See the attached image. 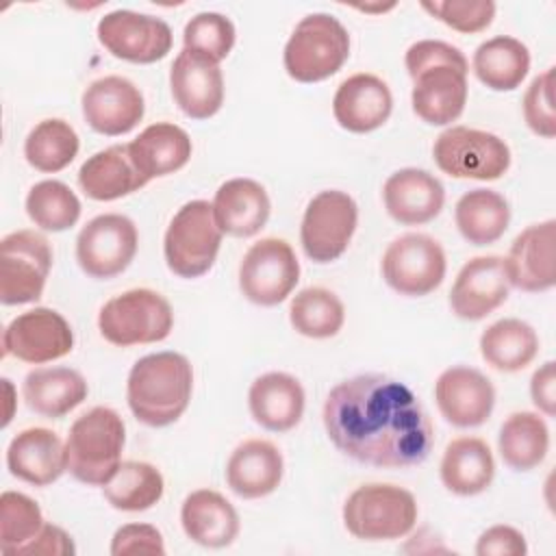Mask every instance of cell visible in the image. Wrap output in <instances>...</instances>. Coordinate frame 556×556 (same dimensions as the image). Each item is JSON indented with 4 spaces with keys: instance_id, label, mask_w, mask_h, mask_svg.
<instances>
[{
    "instance_id": "11",
    "label": "cell",
    "mask_w": 556,
    "mask_h": 556,
    "mask_svg": "<svg viewBox=\"0 0 556 556\" xmlns=\"http://www.w3.org/2000/svg\"><path fill=\"white\" fill-rule=\"evenodd\" d=\"M380 269L395 293L424 298L443 282L447 258L441 243L430 235L406 232L387 245Z\"/></svg>"
},
{
    "instance_id": "34",
    "label": "cell",
    "mask_w": 556,
    "mask_h": 556,
    "mask_svg": "<svg viewBox=\"0 0 556 556\" xmlns=\"http://www.w3.org/2000/svg\"><path fill=\"white\" fill-rule=\"evenodd\" d=\"M480 354L495 371L515 374L536 358L539 334L528 321L504 317L493 321L480 334Z\"/></svg>"
},
{
    "instance_id": "21",
    "label": "cell",
    "mask_w": 556,
    "mask_h": 556,
    "mask_svg": "<svg viewBox=\"0 0 556 556\" xmlns=\"http://www.w3.org/2000/svg\"><path fill=\"white\" fill-rule=\"evenodd\" d=\"M169 89L176 106L191 119H208L224 104L219 63L185 48L172 63Z\"/></svg>"
},
{
    "instance_id": "49",
    "label": "cell",
    "mask_w": 556,
    "mask_h": 556,
    "mask_svg": "<svg viewBox=\"0 0 556 556\" xmlns=\"http://www.w3.org/2000/svg\"><path fill=\"white\" fill-rule=\"evenodd\" d=\"M2 387H4L7 404H9V410H7L4 419H2V426H9V421H11V417H13V410H11V404H13V384H11V380H9V378H2Z\"/></svg>"
},
{
    "instance_id": "40",
    "label": "cell",
    "mask_w": 556,
    "mask_h": 556,
    "mask_svg": "<svg viewBox=\"0 0 556 556\" xmlns=\"http://www.w3.org/2000/svg\"><path fill=\"white\" fill-rule=\"evenodd\" d=\"M26 215L30 222L48 232H63L80 219L78 195L61 180L48 178L35 182L26 193Z\"/></svg>"
},
{
    "instance_id": "15",
    "label": "cell",
    "mask_w": 556,
    "mask_h": 556,
    "mask_svg": "<svg viewBox=\"0 0 556 556\" xmlns=\"http://www.w3.org/2000/svg\"><path fill=\"white\" fill-rule=\"evenodd\" d=\"M100 46L115 59L128 63H156L172 50L174 35L163 17L115 9L100 17L96 26Z\"/></svg>"
},
{
    "instance_id": "6",
    "label": "cell",
    "mask_w": 556,
    "mask_h": 556,
    "mask_svg": "<svg viewBox=\"0 0 556 556\" xmlns=\"http://www.w3.org/2000/svg\"><path fill=\"white\" fill-rule=\"evenodd\" d=\"M350 59V33L330 13L304 15L285 43V72L298 83H319Z\"/></svg>"
},
{
    "instance_id": "44",
    "label": "cell",
    "mask_w": 556,
    "mask_h": 556,
    "mask_svg": "<svg viewBox=\"0 0 556 556\" xmlns=\"http://www.w3.org/2000/svg\"><path fill=\"white\" fill-rule=\"evenodd\" d=\"M523 119L528 128L543 137H556V109H554V67H547L539 76L532 78L523 93Z\"/></svg>"
},
{
    "instance_id": "43",
    "label": "cell",
    "mask_w": 556,
    "mask_h": 556,
    "mask_svg": "<svg viewBox=\"0 0 556 556\" xmlns=\"http://www.w3.org/2000/svg\"><path fill=\"white\" fill-rule=\"evenodd\" d=\"M421 9L458 33H482L495 17V2L491 0H426Z\"/></svg>"
},
{
    "instance_id": "26",
    "label": "cell",
    "mask_w": 556,
    "mask_h": 556,
    "mask_svg": "<svg viewBox=\"0 0 556 556\" xmlns=\"http://www.w3.org/2000/svg\"><path fill=\"white\" fill-rule=\"evenodd\" d=\"M304 387L287 371H267L258 376L248 391L252 419L269 432L293 430L304 415Z\"/></svg>"
},
{
    "instance_id": "5",
    "label": "cell",
    "mask_w": 556,
    "mask_h": 556,
    "mask_svg": "<svg viewBox=\"0 0 556 556\" xmlns=\"http://www.w3.org/2000/svg\"><path fill=\"white\" fill-rule=\"evenodd\" d=\"M417 500L397 484L371 482L354 489L343 504V526L358 541H395L417 523Z\"/></svg>"
},
{
    "instance_id": "18",
    "label": "cell",
    "mask_w": 556,
    "mask_h": 556,
    "mask_svg": "<svg viewBox=\"0 0 556 556\" xmlns=\"http://www.w3.org/2000/svg\"><path fill=\"white\" fill-rule=\"evenodd\" d=\"M434 402L447 424L456 428L482 426L495 406L493 382L476 367L452 365L434 382Z\"/></svg>"
},
{
    "instance_id": "41",
    "label": "cell",
    "mask_w": 556,
    "mask_h": 556,
    "mask_svg": "<svg viewBox=\"0 0 556 556\" xmlns=\"http://www.w3.org/2000/svg\"><path fill=\"white\" fill-rule=\"evenodd\" d=\"M43 523L39 504L26 493L4 491L0 495V552L4 556H22Z\"/></svg>"
},
{
    "instance_id": "24",
    "label": "cell",
    "mask_w": 556,
    "mask_h": 556,
    "mask_svg": "<svg viewBox=\"0 0 556 556\" xmlns=\"http://www.w3.org/2000/svg\"><path fill=\"white\" fill-rule=\"evenodd\" d=\"M7 467L22 482L48 486L67 471L65 443L50 428H26L9 443Z\"/></svg>"
},
{
    "instance_id": "31",
    "label": "cell",
    "mask_w": 556,
    "mask_h": 556,
    "mask_svg": "<svg viewBox=\"0 0 556 556\" xmlns=\"http://www.w3.org/2000/svg\"><path fill=\"white\" fill-rule=\"evenodd\" d=\"M87 380L72 367H37L22 382L26 406L48 419L65 417L87 400Z\"/></svg>"
},
{
    "instance_id": "7",
    "label": "cell",
    "mask_w": 556,
    "mask_h": 556,
    "mask_svg": "<svg viewBox=\"0 0 556 556\" xmlns=\"http://www.w3.org/2000/svg\"><path fill=\"white\" fill-rule=\"evenodd\" d=\"M174 328V311L154 289H128L104 302L98 313V330L111 345L130 348L159 343Z\"/></svg>"
},
{
    "instance_id": "27",
    "label": "cell",
    "mask_w": 556,
    "mask_h": 556,
    "mask_svg": "<svg viewBox=\"0 0 556 556\" xmlns=\"http://www.w3.org/2000/svg\"><path fill=\"white\" fill-rule=\"evenodd\" d=\"M213 215L224 235L252 237L269 219L271 202L265 187L252 178H230L213 195Z\"/></svg>"
},
{
    "instance_id": "42",
    "label": "cell",
    "mask_w": 556,
    "mask_h": 556,
    "mask_svg": "<svg viewBox=\"0 0 556 556\" xmlns=\"http://www.w3.org/2000/svg\"><path fill=\"white\" fill-rule=\"evenodd\" d=\"M237 39L235 24L230 17L217 11H202L193 15L182 30V48L198 52L215 63H222Z\"/></svg>"
},
{
    "instance_id": "29",
    "label": "cell",
    "mask_w": 556,
    "mask_h": 556,
    "mask_svg": "<svg viewBox=\"0 0 556 556\" xmlns=\"http://www.w3.org/2000/svg\"><path fill=\"white\" fill-rule=\"evenodd\" d=\"M78 185L87 198L111 202L139 191L148 180L135 165L128 143H115L91 154L80 165Z\"/></svg>"
},
{
    "instance_id": "45",
    "label": "cell",
    "mask_w": 556,
    "mask_h": 556,
    "mask_svg": "<svg viewBox=\"0 0 556 556\" xmlns=\"http://www.w3.org/2000/svg\"><path fill=\"white\" fill-rule=\"evenodd\" d=\"M111 554L113 556H128V554H165L163 534L150 523H126L115 530L111 539Z\"/></svg>"
},
{
    "instance_id": "25",
    "label": "cell",
    "mask_w": 556,
    "mask_h": 556,
    "mask_svg": "<svg viewBox=\"0 0 556 556\" xmlns=\"http://www.w3.org/2000/svg\"><path fill=\"white\" fill-rule=\"evenodd\" d=\"M282 473V452L267 439H248L239 443L226 463V484L243 500H258L274 493Z\"/></svg>"
},
{
    "instance_id": "2",
    "label": "cell",
    "mask_w": 556,
    "mask_h": 556,
    "mask_svg": "<svg viewBox=\"0 0 556 556\" xmlns=\"http://www.w3.org/2000/svg\"><path fill=\"white\" fill-rule=\"evenodd\" d=\"M404 65L413 78L410 104L415 115L430 126L456 122L467 104V56L441 39H419L408 46Z\"/></svg>"
},
{
    "instance_id": "28",
    "label": "cell",
    "mask_w": 556,
    "mask_h": 556,
    "mask_svg": "<svg viewBox=\"0 0 556 556\" xmlns=\"http://www.w3.org/2000/svg\"><path fill=\"white\" fill-rule=\"evenodd\" d=\"M180 523L193 543L211 549L228 547L241 528L237 508L213 489H195L182 500Z\"/></svg>"
},
{
    "instance_id": "38",
    "label": "cell",
    "mask_w": 556,
    "mask_h": 556,
    "mask_svg": "<svg viewBox=\"0 0 556 556\" xmlns=\"http://www.w3.org/2000/svg\"><path fill=\"white\" fill-rule=\"evenodd\" d=\"M293 330L308 339H330L345 324V306L339 295L326 287H306L289 304Z\"/></svg>"
},
{
    "instance_id": "13",
    "label": "cell",
    "mask_w": 556,
    "mask_h": 556,
    "mask_svg": "<svg viewBox=\"0 0 556 556\" xmlns=\"http://www.w3.org/2000/svg\"><path fill=\"white\" fill-rule=\"evenodd\" d=\"M300 280L298 256L285 239L265 237L248 248L239 263V289L258 306L285 302Z\"/></svg>"
},
{
    "instance_id": "32",
    "label": "cell",
    "mask_w": 556,
    "mask_h": 556,
    "mask_svg": "<svg viewBox=\"0 0 556 556\" xmlns=\"http://www.w3.org/2000/svg\"><path fill=\"white\" fill-rule=\"evenodd\" d=\"M130 156L139 172L150 182L182 169L193 152L191 139L185 128L172 122H156L146 126L130 143Z\"/></svg>"
},
{
    "instance_id": "23",
    "label": "cell",
    "mask_w": 556,
    "mask_h": 556,
    "mask_svg": "<svg viewBox=\"0 0 556 556\" xmlns=\"http://www.w3.org/2000/svg\"><path fill=\"white\" fill-rule=\"evenodd\" d=\"M393 111L389 85L369 72L348 76L334 91L332 115L348 132H371L380 128Z\"/></svg>"
},
{
    "instance_id": "3",
    "label": "cell",
    "mask_w": 556,
    "mask_h": 556,
    "mask_svg": "<svg viewBox=\"0 0 556 556\" xmlns=\"http://www.w3.org/2000/svg\"><path fill=\"white\" fill-rule=\"evenodd\" d=\"M193 393V367L180 352L141 356L128 371L126 402L130 413L150 428L172 426L182 417Z\"/></svg>"
},
{
    "instance_id": "39",
    "label": "cell",
    "mask_w": 556,
    "mask_h": 556,
    "mask_svg": "<svg viewBox=\"0 0 556 556\" xmlns=\"http://www.w3.org/2000/svg\"><path fill=\"white\" fill-rule=\"evenodd\" d=\"M80 141L70 122L59 117L41 119L30 128L24 141V156L30 167L43 174L65 169L78 154Z\"/></svg>"
},
{
    "instance_id": "8",
    "label": "cell",
    "mask_w": 556,
    "mask_h": 556,
    "mask_svg": "<svg viewBox=\"0 0 556 556\" xmlns=\"http://www.w3.org/2000/svg\"><path fill=\"white\" fill-rule=\"evenodd\" d=\"M224 232L219 230L213 204L191 200L182 204L163 237V254L167 269L178 278H200L217 261Z\"/></svg>"
},
{
    "instance_id": "47",
    "label": "cell",
    "mask_w": 556,
    "mask_h": 556,
    "mask_svg": "<svg viewBox=\"0 0 556 556\" xmlns=\"http://www.w3.org/2000/svg\"><path fill=\"white\" fill-rule=\"evenodd\" d=\"M530 397L532 404L545 415H556V367L554 361H545L539 369H534L530 378Z\"/></svg>"
},
{
    "instance_id": "36",
    "label": "cell",
    "mask_w": 556,
    "mask_h": 556,
    "mask_svg": "<svg viewBox=\"0 0 556 556\" xmlns=\"http://www.w3.org/2000/svg\"><path fill=\"white\" fill-rule=\"evenodd\" d=\"M502 460L515 471L539 467L549 452V428L539 413L517 410L508 415L497 434Z\"/></svg>"
},
{
    "instance_id": "1",
    "label": "cell",
    "mask_w": 556,
    "mask_h": 556,
    "mask_svg": "<svg viewBox=\"0 0 556 556\" xmlns=\"http://www.w3.org/2000/svg\"><path fill=\"white\" fill-rule=\"evenodd\" d=\"M321 419L343 456L371 467L419 465L434 445V426L419 397L384 374H358L334 384Z\"/></svg>"
},
{
    "instance_id": "35",
    "label": "cell",
    "mask_w": 556,
    "mask_h": 556,
    "mask_svg": "<svg viewBox=\"0 0 556 556\" xmlns=\"http://www.w3.org/2000/svg\"><path fill=\"white\" fill-rule=\"evenodd\" d=\"M454 222L471 245H491L504 237L510 224V206L502 193L478 187L458 198Z\"/></svg>"
},
{
    "instance_id": "9",
    "label": "cell",
    "mask_w": 556,
    "mask_h": 556,
    "mask_svg": "<svg viewBox=\"0 0 556 556\" xmlns=\"http://www.w3.org/2000/svg\"><path fill=\"white\" fill-rule=\"evenodd\" d=\"M437 167L452 178L497 180L510 167L508 143L486 130L469 126L445 128L432 146Z\"/></svg>"
},
{
    "instance_id": "19",
    "label": "cell",
    "mask_w": 556,
    "mask_h": 556,
    "mask_svg": "<svg viewBox=\"0 0 556 556\" xmlns=\"http://www.w3.org/2000/svg\"><path fill=\"white\" fill-rule=\"evenodd\" d=\"M510 293L504 269V256H473L454 278L450 289V308L458 319L480 321L500 308Z\"/></svg>"
},
{
    "instance_id": "30",
    "label": "cell",
    "mask_w": 556,
    "mask_h": 556,
    "mask_svg": "<svg viewBox=\"0 0 556 556\" xmlns=\"http://www.w3.org/2000/svg\"><path fill=\"white\" fill-rule=\"evenodd\" d=\"M439 476L443 486L460 497L486 491L495 476V460L489 443L480 437H458L445 445Z\"/></svg>"
},
{
    "instance_id": "20",
    "label": "cell",
    "mask_w": 556,
    "mask_h": 556,
    "mask_svg": "<svg viewBox=\"0 0 556 556\" xmlns=\"http://www.w3.org/2000/svg\"><path fill=\"white\" fill-rule=\"evenodd\" d=\"M510 287L543 293L556 285V222L545 219L523 228L504 258Z\"/></svg>"
},
{
    "instance_id": "46",
    "label": "cell",
    "mask_w": 556,
    "mask_h": 556,
    "mask_svg": "<svg viewBox=\"0 0 556 556\" xmlns=\"http://www.w3.org/2000/svg\"><path fill=\"white\" fill-rule=\"evenodd\" d=\"M478 556H526L528 545L526 536L506 523H497L486 528L476 543Z\"/></svg>"
},
{
    "instance_id": "4",
    "label": "cell",
    "mask_w": 556,
    "mask_h": 556,
    "mask_svg": "<svg viewBox=\"0 0 556 556\" xmlns=\"http://www.w3.org/2000/svg\"><path fill=\"white\" fill-rule=\"evenodd\" d=\"M126 426L117 410L93 406L74 419L65 439L67 471L87 486H104L122 465Z\"/></svg>"
},
{
    "instance_id": "14",
    "label": "cell",
    "mask_w": 556,
    "mask_h": 556,
    "mask_svg": "<svg viewBox=\"0 0 556 556\" xmlns=\"http://www.w3.org/2000/svg\"><path fill=\"white\" fill-rule=\"evenodd\" d=\"M137 248L139 232L135 222L122 213H102L80 228L76 261L89 278L109 280L132 263Z\"/></svg>"
},
{
    "instance_id": "12",
    "label": "cell",
    "mask_w": 556,
    "mask_h": 556,
    "mask_svg": "<svg viewBox=\"0 0 556 556\" xmlns=\"http://www.w3.org/2000/svg\"><path fill=\"white\" fill-rule=\"evenodd\" d=\"M52 267L50 241L37 230H15L0 241V302L30 304L43 295Z\"/></svg>"
},
{
    "instance_id": "16",
    "label": "cell",
    "mask_w": 556,
    "mask_h": 556,
    "mask_svg": "<svg viewBox=\"0 0 556 556\" xmlns=\"http://www.w3.org/2000/svg\"><path fill=\"white\" fill-rule=\"evenodd\" d=\"M74 350V330L54 308L35 306L13 317L2 332V354L28 365H43Z\"/></svg>"
},
{
    "instance_id": "22",
    "label": "cell",
    "mask_w": 556,
    "mask_h": 556,
    "mask_svg": "<svg viewBox=\"0 0 556 556\" xmlns=\"http://www.w3.org/2000/svg\"><path fill=\"white\" fill-rule=\"evenodd\" d=\"M382 202L397 224L421 226L441 213L445 189L434 174L419 167H402L384 180Z\"/></svg>"
},
{
    "instance_id": "10",
    "label": "cell",
    "mask_w": 556,
    "mask_h": 556,
    "mask_svg": "<svg viewBox=\"0 0 556 556\" xmlns=\"http://www.w3.org/2000/svg\"><path fill=\"white\" fill-rule=\"evenodd\" d=\"M358 226V206L341 189L313 195L300 224V243L313 263H332L348 250Z\"/></svg>"
},
{
    "instance_id": "33",
    "label": "cell",
    "mask_w": 556,
    "mask_h": 556,
    "mask_svg": "<svg viewBox=\"0 0 556 556\" xmlns=\"http://www.w3.org/2000/svg\"><path fill=\"white\" fill-rule=\"evenodd\" d=\"M471 67L491 91H513L530 72V50L517 37L495 35L476 48Z\"/></svg>"
},
{
    "instance_id": "37",
    "label": "cell",
    "mask_w": 556,
    "mask_h": 556,
    "mask_svg": "<svg viewBox=\"0 0 556 556\" xmlns=\"http://www.w3.org/2000/svg\"><path fill=\"white\" fill-rule=\"evenodd\" d=\"M165 491L163 473L146 460H122L111 480L102 486L106 502L115 510L141 513L159 504Z\"/></svg>"
},
{
    "instance_id": "48",
    "label": "cell",
    "mask_w": 556,
    "mask_h": 556,
    "mask_svg": "<svg viewBox=\"0 0 556 556\" xmlns=\"http://www.w3.org/2000/svg\"><path fill=\"white\" fill-rule=\"evenodd\" d=\"M33 556V554H43V556H72L76 554L72 536L54 526V523H43L39 534L24 547L22 556Z\"/></svg>"
},
{
    "instance_id": "17",
    "label": "cell",
    "mask_w": 556,
    "mask_h": 556,
    "mask_svg": "<svg viewBox=\"0 0 556 556\" xmlns=\"http://www.w3.org/2000/svg\"><path fill=\"white\" fill-rule=\"evenodd\" d=\"M80 104L89 128L106 137L130 132L146 113V102L139 87L117 74L91 80L83 91Z\"/></svg>"
}]
</instances>
